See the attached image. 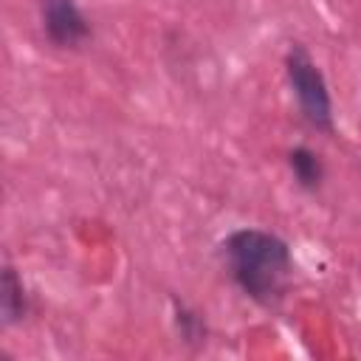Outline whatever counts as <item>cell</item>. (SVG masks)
<instances>
[{"mask_svg":"<svg viewBox=\"0 0 361 361\" xmlns=\"http://www.w3.org/2000/svg\"><path fill=\"white\" fill-rule=\"evenodd\" d=\"M223 257L234 285L257 305H276L285 296L293 257L290 245L265 228H234L223 240Z\"/></svg>","mask_w":361,"mask_h":361,"instance_id":"cell-1","label":"cell"},{"mask_svg":"<svg viewBox=\"0 0 361 361\" xmlns=\"http://www.w3.org/2000/svg\"><path fill=\"white\" fill-rule=\"evenodd\" d=\"M285 73L305 121L322 133H333V99L327 90V79L305 45H290V51L285 54Z\"/></svg>","mask_w":361,"mask_h":361,"instance_id":"cell-2","label":"cell"},{"mask_svg":"<svg viewBox=\"0 0 361 361\" xmlns=\"http://www.w3.org/2000/svg\"><path fill=\"white\" fill-rule=\"evenodd\" d=\"M42 31L56 48H79L90 39V23L76 0H39Z\"/></svg>","mask_w":361,"mask_h":361,"instance_id":"cell-3","label":"cell"},{"mask_svg":"<svg viewBox=\"0 0 361 361\" xmlns=\"http://www.w3.org/2000/svg\"><path fill=\"white\" fill-rule=\"evenodd\" d=\"M0 313H3V324L11 327L17 322L25 319L28 313V293H25V285L17 274L14 265H6L3 268V279H0Z\"/></svg>","mask_w":361,"mask_h":361,"instance_id":"cell-4","label":"cell"},{"mask_svg":"<svg viewBox=\"0 0 361 361\" xmlns=\"http://www.w3.org/2000/svg\"><path fill=\"white\" fill-rule=\"evenodd\" d=\"M288 166L293 172V180L305 189V192H316L324 180V164L322 155L313 152L310 147H293L288 152Z\"/></svg>","mask_w":361,"mask_h":361,"instance_id":"cell-5","label":"cell"},{"mask_svg":"<svg viewBox=\"0 0 361 361\" xmlns=\"http://www.w3.org/2000/svg\"><path fill=\"white\" fill-rule=\"evenodd\" d=\"M175 324H178V330H180V336H183L186 344H200L206 338L203 319L195 310H189L186 305H178V302H175Z\"/></svg>","mask_w":361,"mask_h":361,"instance_id":"cell-6","label":"cell"}]
</instances>
